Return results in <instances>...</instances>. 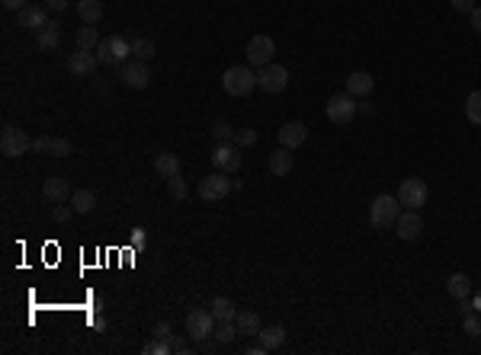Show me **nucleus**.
<instances>
[{"label": "nucleus", "instance_id": "4", "mask_svg": "<svg viewBox=\"0 0 481 355\" xmlns=\"http://www.w3.org/2000/svg\"><path fill=\"white\" fill-rule=\"evenodd\" d=\"M0 150H3V157H23L33 150V138L17 128V125H3V132H0Z\"/></svg>", "mask_w": 481, "mask_h": 355}, {"label": "nucleus", "instance_id": "44", "mask_svg": "<svg viewBox=\"0 0 481 355\" xmlns=\"http://www.w3.org/2000/svg\"><path fill=\"white\" fill-rule=\"evenodd\" d=\"M67 3H71V0H45V7H49V10H55V13H61V10H67Z\"/></svg>", "mask_w": 481, "mask_h": 355}, {"label": "nucleus", "instance_id": "22", "mask_svg": "<svg viewBox=\"0 0 481 355\" xmlns=\"http://www.w3.org/2000/svg\"><path fill=\"white\" fill-rule=\"evenodd\" d=\"M77 17L87 26H97L103 19V0H77Z\"/></svg>", "mask_w": 481, "mask_h": 355}, {"label": "nucleus", "instance_id": "23", "mask_svg": "<svg viewBox=\"0 0 481 355\" xmlns=\"http://www.w3.org/2000/svg\"><path fill=\"white\" fill-rule=\"evenodd\" d=\"M209 311H212L215 323H231L234 317H238V307L231 304V297H215V301L209 304Z\"/></svg>", "mask_w": 481, "mask_h": 355}, {"label": "nucleus", "instance_id": "19", "mask_svg": "<svg viewBox=\"0 0 481 355\" xmlns=\"http://www.w3.org/2000/svg\"><path fill=\"white\" fill-rule=\"evenodd\" d=\"M45 10H49V7H39V3H26V7L17 13V17H19V26H23V29H33V33H39L42 26L49 23V19H45Z\"/></svg>", "mask_w": 481, "mask_h": 355}, {"label": "nucleus", "instance_id": "24", "mask_svg": "<svg viewBox=\"0 0 481 355\" xmlns=\"http://www.w3.org/2000/svg\"><path fill=\"white\" fill-rule=\"evenodd\" d=\"M257 339L266 346V352H273V349H279L282 343H286V330H282L279 323H273V327H260Z\"/></svg>", "mask_w": 481, "mask_h": 355}, {"label": "nucleus", "instance_id": "16", "mask_svg": "<svg viewBox=\"0 0 481 355\" xmlns=\"http://www.w3.org/2000/svg\"><path fill=\"white\" fill-rule=\"evenodd\" d=\"M58 45H61V23L58 19H49V23L35 33V49L39 51H58Z\"/></svg>", "mask_w": 481, "mask_h": 355}, {"label": "nucleus", "instance_id": "40", "mask_svg": "<svg viewBox=\"0 0 481 355\" xmlns=\"http://www.w3.org/2000/svg\"><path fill=\"white\" fill-rule=\"evenodd\" d=\"M453 7H456L459 13H472L478 3H475V0H453Z\"/></svg>", "mask_w": 481, "mask_h": 355}, {"label": "nucleus", "instance_id": "21", "mask_svg": "<svg viewBox=\"0 0 481 355\" xmlns=\"http://www.w3.org/2000/svg\"><path fill=\"white\" fill-rule=\"evenodd\" d=\"M292 166H295V160H292L289 148H276L273 154H270V173L273 176H289Z\"/></svg>", "mask_w": 481, "mask_h": 355}, {"label": "nucleus", "instance_id": "39", "mask_svg": "<svg viewBox=\"0 0 481 355\" xmlns=\"http://www.w3.org/2000/svg\"><path fill=\"white\" fill-rule=\"evenodd\" d=\"M0 3H3V10H10V13H19L29 0H0Z\"/></svg>", "mask_w": 481, "mask_h": 355}, {"label": "nucleus", "instance_id": "33", "mask_svg": "<svg viewBox=\"0 0 481 355\" xmlns=\"http://www.w3.org/2000/svg\"><path fill=\"white\" fill-rule=\"evenodd\" d=\"M132 55L138 61H151V58H154V42L145 39V35H141V39H135L132 42Z\"/></svg>", "mask_w": 481, "mask_h": 355}, {"label": "nucleus", "instance_id": "25", "mask_svg": "<svg viewBox=\"0 0 481 355\" xmlns=\"http://www.w3.org/2000/svg\"><path fill=\"white\" fill-rule=\"evenodd\" d=\"M234 327H238V333H244V336H257L260 333V317L254 314V311H238V317H234Z\"/></svg>", "mask_w": 481, "mask_h": 355}, {"label": "nucleus", "instance_id": "43", "mask_svg": "<svg viewBox=\"0 0 481 355\" xmlns=\"http://www.w3.org/2000/svg\"><path fill=\"white\" fill-rule=\"evenodd\" d=\"M468 23H472L475 33H481V7H475L472 13H468Z\"/></svg>", "mask_w": 481, "mask_h": 355}, {"label": "nucleus", "instance_id": "41", "mask_svg": "<svg viewBox=\"0 0 481 355\" xmlns=\"http://www.w3.org/2000/svg\"><path fill=\"white\" fill-rule=\"evenodd\" d=\"M145 240H148V237H145V227H132V247H145Z\"/></svg>", "mask_w": 481, "mask_h": 355}, {"label": "nucleus", "instance_id": "29", "mask_svg": "<svg viewBox=\"0 0 481 355\" xmlns=\"http://www.w3.org/2000/svg\"><path fill=\"white\" fill-rule=\"evenodd\" d=\"M74 42H77V49H81V51H93L103 39L97 35V29H93V26H81V29H77V35H74Z\"/></svg>", "mask_w": 481, "mask_h": 355}, {"label": "nucleus", "instance_id": "38", "mask_svg": "<svg viewBox=\"0 0 481 355\" xmlns=\"http://www.w3.org/2000/svg\"><path fill=\"white\" fill-rule=\"evenodd\" d=\"M170 352H196V349H193L190 343H183L180 336H174V333H170Z\"/></svg>", "mask_w": 481, "mask_h": 355}, {"label": "nucleus", "instance_id": "32", "mask_svg": "<svg viewBox=\"0 0 481 355\" xmlns=\"http://www.w3.org/2000/svg\"><path fill=\"white\" fill-rule=\"evenodd\" d=\"M167 196L174 198V202H183V198L190 196V189H186V180H183L180 173H177V176H170V180H167Z\"/></svg>", "mask_w": 481, "mask_h": 355}, {"label": "nucleus", "instance_id": "35", "mask_svg": "<svg viewBox=\"0 0 481 355\" xmlns=\"http://www.w3.org/2000/svg\"><path fill=\"white\" fill-rule=\"evenodd\" d=\"M462 330L468 333V336H481V314L468 311V314L462 317Z\"/></svg>", "mask_w": 481, "mask_h": 355}, {"label": "nucleus", "instance_id": "6", "mask_svg": "<svg viewBox=\"0 0 481 355\" xmlns=\"http://www.w3.org/2000/svg\"><path fill=\"white\" fill-rule=\"evenodd\" d=\"M273 55H276L273 35H266V33L250 35V42H247V64H250V67H266V64H273Z\"/></svg>", "mask_w": 481, "mask_h": 355}, {"label": "nucleus", "instance_id": "11", "mask_svg": "<svg viewBox=\"0 0 481 355\" xmlns=\"http://www.w3.org/2000/svg\"><path fill=\"white\" fill-rule=\"evenodd\" d=\"M122 83L129 87V90H148L151 83V67L148 61H125L122 64Z\"/></svg>", "mask_w": 481, "mask_h": 355}, {"label": "nucleus", "instance_id": "7", "mask_svg": "<svg viewBox=\"0 0 481 355\" xmlns=\"http://www.w3.org/2000/svg\"><path fill=\"white\" fill-rule=\"evenodd\" d=\"M234 189V182L228 180V173H209L199 180V198L202 202H222V198H228Z\"/></svg>", "mask_w": 481, "mask_h": 355}, {"label": "nucleus", "instance_id": "31", "mask_svg": "<svg viewBox=\"0 0 481 355\" xmlns=\"http://www.w3.org/2000/svg\"><path fill=\"white\" fill-rule=\"evenodd\" d=\"M465 116H468L472 125H481V90L468 93V99H465Z\"/></svg>", "mask_w": 481, "mask_h": 355}, {"label": "nucleus", "instance_id": "37", "mask_svg": "<svg viewBox=\"0 0 481 355\" xmlns=\"http://www.w3.org/2000/svg\"><path fill=\"white\" fill-rule=\"evenodd\" d=\"M234 144H238V148L257 144V132H254V128H238V132H234Z\"/></svg>", "mask_w": 481, "mask_h": 355}, {"label": "nucleus", "instance_id": "46", "mask_svg": "<svg viewBox=\"0 0 481 355\" xmlns=\"http://www.w3.org/2000/svg\"><path fill=\"white\" fill-rule=\"evenodd\" d=\"M472 311H475V314H481V291H475V297H472Z\"/></svg>", "mask_w": 481, "mask_h": 355}, {"label": "nucleus", "instance_id": "45", "mask_svg": "<svg viewBox=\"0 0 481 355\" xmlns=\"http://www.w3.org/2000/svg\"><path fill=\"white\" fill-rule=\"evenodd\" d=\"M67 218H71V211H67L65 205H58V208H55V221H67Z\"/></svg>", "mask_w": 481, "mask_h": 355}, {"label": "nucleus", "instance_id": "17", "mask_svg": "<svg viewBox=\"0 0 481 355\" xmlns=\"http://www.w3.org/2000/svg\"><path fill=\"white\" fill-rule=\"evenodd\" d=\"M305 138H308V125L305 122H286L279 128V148L295 150V148L305 144Z\"/></svg>", "mask_w": 481, "mask_h": 355}, {"label": "nucleus", "instance_id": "5", "mask_svg": "<svg viewBox=\"0 0 481 355\" xmlns=\"http://www.w3.org/2000/svg\"><path fill=\"white\" fill-rule=\"evenodd\" d=\"M357 112H359V106L353 103V96H350L347 90L334 93V96L327 99V122L331 125H350L357 119Z\"/></svg>", "mask_w": 481, "mask_h": 355}, {"label": "nucleus", "instance_id": "20", "mask_svg": "<svg viewBox=\"0 0 481 355\" xmlns=\"http://www.w3.org/2000/svg\"><path fill=\"white\" fill-rule=\"evenodd\" d=\"M375 87L373 74H366V71H353V74L347 77V93L350 96H369Z\"/></svg>", "mask_w": 481, "mask_h": 355}, {"label": "nucleus", "instance_id": "26", "mask_svg": "<svg viewBox=\"0 0 481 355\" xmlns=\"http://www.w3.org/2000/svg\"><path fill=\"white\" fill-rule=\"evenodd\" d=\"M71 208H74L77 215H90L93 208H97V192L93 189H77L71 196Z\"/></svg>", "mask_w": 481, "mask_h": 355}, {"label": "nucleus", "instance_id": "8", "mask_svg": "<svg viewBox=\"0 0 481 355\" xmlns=\"http://www.w3.org/2000/svg\"><path fill=\"white\" fill-rule=\"evenodd\" d=\"M427 198H430V186L417 176H407L401 180V189H398V202L407 208H423L427 205Z\"/></svg>", "mask_w": 481, "mask_h": 355}, {"label": "nucleus", "instance_id": "14", "mask_svg": "<svg viewBox=\"0 0 481 355\" xmlns=\"http://www.w3.org/2000/svg\"><path fill=\"white\" fill-rule=\"evenodd\" d=\"M33 150L49 154V157H67L71 154V141L58 138V135H42V138H33Z\"/></svg>", "mask_w": 481, "mask_h": 355}, {"label": "nucleus", "instance_id": "18", "mask_svg": "<svg viewBox=\"0 0 481 355\" xmlns=\"http://www.w3.org/2000/svg\"><path fill=\"white\" fill-rule=\"evenodd\" d=\"M42 196L49 198L51 205H61V202H67L74 192H71L67 180H61V176H45V182H42Z\"/></svg>", "mask_w": 481, "mask_h": 355}, {"label": "nucleus", "instance_id": "15", "mask_svg": "<svg viewBox=\"0 0 481 355\" xmlns=\"http://www.w3.org/2000/svg\"><path fill=\"white\" fill-rule=\"evenodd\" d=\"M97 64H100V58H97L93 51L77 49L74 55H71V61H67V71H71V77H93L97 74Z\"/></svg>", "mask_w": 481, "mask_h": 355}, {"label": "nucleus", "instance_id": "1", "mask_svg": "<svg viewBox=\"0 0 481 355\" xmlns=\"http://www.w3.org/2000/svg\"><path fill=\"white\" fill-rule=\"evenodd\" d=\"M222 87L228 96H250V90H257V71L250 64H234L225 71Z\"/></svg>", "mask_w": 481, "mask_h": 355}, {"label": "nucleus", "instance_id": "42", "mask_svg": "<svg viewBox=\"0 0 481 355\" xmlns=\"http://www.w3.org/2000/svg\"><path fill=\"white\" fill-rule=\"evenodd\" d=\"M151 333H154V336H161V339H170V323H164V320L154 323V330H151Z\"/></svg>", "mask_w": 481, "mask_h": 355}, {"label": "nucleus", "instance_id": "27", "mask_svg": "<svg viewBox=\"0 0 481 355\" xmlns=\"http://www.w3.org/2000/svg\"><path fill=\"white\" fill-rule=\"evenodd\" d=\"M446 291L453 297H456V301H462V297H468L472 295V279H468V275L465 272H456V275H449V282H446Z\"/></svg>", "mask_w": 481, "mask_h": 355}, {"label": "nucleus", "instance_id": "34", "mask_svg": "<svg viewBox=\"0 0 481 355\" xmlns=\"http://www.w3.org/2000/svg\"><path fill=\"white\" fill-rule=\"evenodd\" d=\"M141 352H145V355H170V339H161V336L148 339Z\"/></svg>", "mask_w": 481, "mask_h": 355}, {"label": "nucleus", "instance_id": "10", "mask_svg": "<svg viewBox=\"0 0 481 355\" xmlns=\"http://www.w3.org/2000/svg\"><path fill=\"white\" fill-rule=\"evenodd\" d=\"M186 333H190V339H196V343H202V339H209L212 333H215V317H212V311H190L186 314Z\"/></svg>", "mask_w": 481, "mask_h": 355}, {"label": "nucleus", "instance_id": "36", "mask_svg": "<svg viewBox=\"0 0 481 355\" xmlns=\"http://www.w3.org/2000/svg\"><path fill=\"white\" fill-rule=\"evenodd\" d=\"M212 135H215L218 144H228V141H234V128L228 122H215V125H212Z\"/></svg>", "mask_w": 481, "mask_h": 355}, {"label": "nucleus", "instance_id": "9", "mask_svg": "<svg viewBox=\"0 0 481 355\" xmlns=\"http://www.w3.org/2000/svg\"><path fill=\"white\" fill-rule=\"evenodd\" d=\"M257 87L263 93H282L289 87V71L282 64H266L257 67Z\"/></svg>", "mask_w": 481, "mask_h": 355}, {"label": "nucleus", "instance_id": "30", "mask_svg": "<svg viewBox=\"0 0 481 355\" xmlns=\"http://www.w3.org/2000/svg\"><path fill=\"white\" fill-rule=\"evenodd\" d=\"M212 336H215L218 346H231L241 333H238V327H234V320H231V323H215V333H212Z\"/></svg>", "mask_w": 481, "mask_h": 355}, {"label": "nucleus", "instance_id": "3", "mask_svg": "<svg viewBox=\"0 0 481 355\" xmlns=\"http://www.w3.org/2000/svg\"><path fill=\"white\" fill-rule=\"evenodd\" d=\"M132 55V42L122 39V35H106V39L97 45V58L103 67H116L125 64V58Z\"/></svg>", "mask_w": 481, "mask_h": 355}, {"label": "nucleus", "instance_id": "28", "mask_svg": "<svg viewBox=\"0 0 481 355\" xmlns=\"http://www.w3.org/2000/svg\"><path fill=\"white\" fill-rule=\"evenodd\" d=\"M154 170H158L164 180H170V176L180 173V157H177V154H158V157H154Z\"/></svg>", "mask_w": 481, "mask_h": 355}, {"label": "nucleus", "instance_id": "12", "mask_svg": "<svg viewBox=\"0 0 481 355\" xmlns=\"http://www.w3.org/2000/svg\"><path fill=\"white\" fill-rule=\"evenodd\" d=\"M395 234H398V240H417L423 234V218L417 215V208H407V211H401L398 221H395Z\"/></svg>", "mask_w": 481, "mask_h": 355}, {"label": "nucleus", "instance_id": "2", "mask_svg": "<svg viewBox=\"0 0 481 355\" xmlns=\"http://www.w3.org/2000/svg\"><path fill=\"white\" fill-rule=\"evenodd\" d=\"M398 215H401V202H398V196H379V198H373V205H369V224H373L375 231L395 227Z\"/></svg>", "mask_w": 481, "mask_h": 355}, {"label": "nucleus", "instance_id": "13", "mask_svg": "<svg viewBox=\"0 0 481 355\" xmlns=\"http://www.w3.org/2000/svg\"><path fill=\"white\" fill-rule=\"evenodd\" d=\"M212 164L222 170V173H238L241 170V148L238 144H218L215 148V154H212Z\"/></svg>", "mask_w": 481, "mask_h": 355}]
</instances>
